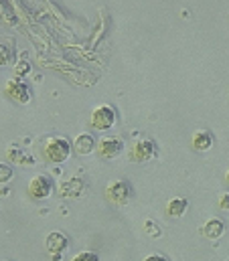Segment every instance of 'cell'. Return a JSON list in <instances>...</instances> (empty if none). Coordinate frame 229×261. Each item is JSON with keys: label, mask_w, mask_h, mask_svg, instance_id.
Segmentation results:
<instances>
[{"label": "cell", "mask_w": 229, "mask_h": 261, "mask_svg": "<svg viewBox=\"0 0 229 261\" xmlns=\"http://www.w3.org/2000/svg\"><path fill=\"white\" fill-rule=\"evenodd\" d=\"M91 128L100 132H106L110 128H114L116 124V110L112 106L104 103V106H98L94 112H91Z\"/></svg>", "instance_id": "cell-2"}, {"label": "cell", "mask_w": 229, "mask_h": 261, "mask_svg": "<svg viewBox=\"0 0 229 261\" xmlns=\"http://www.w3.org/2000/svg\"><path fill=\"white\" fill-rule=\"evenodd\" d=\"M14 71H16V75H27V73L31 71V65H29V61H22V59H20V61L16 63V69H14Z\"/></svg>", "instance_id": "cell-19"}, {"label": "cell", "mask_w": 229, "mask_h": 261, "mask_svg": "<svg viewBox=\"0 0 229 261\" xmlns=\"http://www.w3.org/2000/svg\"><path fill=\"white\" fill-rule=\"evenodd\" d=\"M156 156V144L152 140H140L130 150V160L136 164H146Z\"/></svg>", "instance_id": "cell-4"}, {"label": "cell", "mask_w": 229, "mask_h": 261, "mask_svg": "<svg viewBox=\"0 0 229 261\" xmlns=\"http://www.w3.org/2000/svg\"><path fill=\"white\" fill-rule=\"evenodd\" d=\"M0 16H2V0H0Z\"/></svg>", "instance_id": "cell-22"}, {"label": "cell", "mask_w": 229, "mask_h": 261, "mask_svg": "<svg viewBox=\"0 0 229 261\" xmlns=\"http://www.w3.org/2000/svg\"><path fill=\"white\" fill-rule=\"evenodd\" d=\"M51 193H53V182H51L49 176H45V174H39V176H35V178L29 182V195L33 196V198H37V200L49 198Z\"/></svg>", "instance_id": "cell-7"}, {"label": "cell", "mask_w": 229, "mask_h": 261, "mask_svg": "<svg viewBox=\"0 0 229 261\" xmlns=\"http://www.w3.org/2000/svg\"><path fill=\"white\" fill-rule=\"evenodd\" d=\"M144 261H169L167 257H163V255H148V257H144Z\"/></svg>", "instance_id": "cell-21"}, {"label": "cell", "mask_w": 229, "mask_h": 261, "mask_svg": "<svg viewBox=\"0 0 229 261\" xmlns=\"http://www.w3.org/2000/svg\"><path fill=\"white\" fill-rule=\"evenodd\" d=\"M6 158H8V164H33V158L25 150H18V148H10Z\"/></svg>", "instance_id": "cell-14"}, {"label": "cell", "mask_w": 229, "mask_h": 261, "mask_svg": "<svg viewBox=\"0 0 229 261\" xmlns=\"http://www.w3.org/2000/svg\"><path fill=\"white\" fill-rule=\"evenodd\" d=\"M96 148H98V144H96V140H94L91 134H79V136L73 140V150H75L79 156H87V154H91Z\"/></svg>", "instance_id": "cell-9"}, {"label": "cell", "mask_w": 229, "mask_h": 261, "mask_svg": "<svg viewBox=\"0 0 229 261\" xmlns=\"http://www.w3.org/2000/svg\"><path fill=\"white\" fill-rule=\"evenodd\" d=\"M144 229H146V235H150V237H161V229H158V225L154 223V221H146L144 223Z\"/></svg>", "instance_id": "cell-17"}, {"label": "cell", "mask_w": 229, "mask_h": 261, "mask_svg": "<svg viewBox=\"0 0 229 261\" xmlns=\"http://www.w3.org/2000/svg\"><path fill=\"white\" fill-rule=\"evenodd\" d=\"M12 61V51L6 43H0V67H6Z\"/></svg>", "instance_id": "cell-15"}, {"label": "cell", "mask_w": 229, "mask_h": 261, "mask_svg": "<svg viewBox=\"0 0 229 261\" xmlns=\"http://www.w3.org/2000/svg\"><path fill=\"white\" fill-rule=\"evenodd\" d=\"M10 178H12V166L6 162H0V185L8 182Z\"/></svg>", "instance_id": "cell-16"}, {"label": "cell", "mask_w": 229, "mask_h": 261, "mask_svg": "<svg viewBox=\"0 0 229 261\" xmlns=\"http://www.w3.org/2000/svg\"><path fill=\"white\" fill-rule=\"evenodd\" d=\"M71 261H100V257L94 251H79Z\"/></svg>", "instance_id": "cell-18"}, {"label": "cell", "mask_w": 229, "mask_h": 261, "mask_svg": "<svg viewBox=\"0 0 229 261\" xmlns=\"http://www.w3.org/2000/svg\"><path fill=\"white\" fill-rule=\"evenodd\" d=\"M106 196L110 202H114L118 206H124L130 202V196H132V191H130V185L126 180H114L106 187Z\"/></svg>", "instance_id": "cell-5"}, {"label": "cell", "mask_w": 229, "mask_h": 261, "mask_svg": "<svg viewBox=\"0 0 229 261\" xmlns=\"http://www.w3.org/2000/svg\"><path fill=\"white\" fill-rule=\"evenodd\" d=\"M45 245H47V251L53 257H59L67 249V237L63 233H59V231H53V233L47 235V243Z\"/></svg>", "instance_id": "cell-8"}, {"label": "cell", "mask_w": 229, "mask_h": 261, "mask_svg": "<svg viewBox=\"0 0 229 261\" xmlns=\"http://www.w3.org/2000/svg\"><path fill=\"white\" fill-rule=\"evenodd\" d=\"M98 154L100 158L104 160H114L118 158L122 152H124V140L118 138V136H104L100 142H98Z\"/></svg>", "instance_id": "cell-3"}, {"label": "cell", "mask_w": 229, "mask_h": 261, "mask_svg": "<svg viewBox=\"0 0 229 261\" xmlns=\"http://www.w3.org/2000/svg\"><path fill=\"white\" fill-rule=\"evenodd\" d=\"M219 208H223V211H229V193L219 198Z\"/></svg>", "instance_id": "cell-20"}, {"label": "cell", "mask_w": 229, "mask_h": 261, "mask_svg": "<svg viewBox=\"0 0 229 261\" xmlns=\"http://www.w3.org/2000/svg\"><path fill=\"white\" fill-rule=\"evenodd\" d=\"M4 93L8 95V99H12L14 103H20V106H27V103L31 101V91H29V87H27L22 81H18V79H10V81L6 83Z\"/></svg>", "instance_id": "cell-6"}, {"label": "cell", "mask_w": 229, "mask_h": 261, "mask_svg": "<svg viewBox=\"0 0 229 261\" xmlns=\"http://www.w3.org/2000/svg\"><path fill=\"white\" fill-rule=\"evenodd\" d=\"M83 193V182L79 178H71L61 185V195L63 196H79Z\"/></svg>", "instance_id": "cell-13"}, {"label": "cell", "mask_w": 229, "mask_h": 261, "mask_svg": "<svg viewBox=\"0 0 229 261\" xmlns=\"http://www.w3.org/2000/svg\"><path fill=\"white\" fill-rule=\"evenodd\" d=\"M223 233H225V223H223L221 219H209V221L203 225V235H205L207 239H211V241L221 239Z\"/></svg>", "instance_id": "cell-10"}, {"label": "cell", "mask_w": 229, "mask_h": 261, "mask_svg": "<svg viewBox=\"0 0 229 261\" xmlns=\"http://www.w3.org/2000/svg\"><path fill=\"white\" fill-rule=\"evenodd\" d=\"M45 158L53 164H61L65 162L69 156H71V142L63 136H51L47 142H45Z\"/></svg>", "instance_id": "cell-1"}, {"label": "cell", "mask_w": 229, "mask_h": 261, "mask_svg": "<svg viewBox=\"0 0 229 261\" xmlns=\"http://www.w3.org/2000/svg\"><path fill=\"white\" fill-rule=\"evenodd\" d=\"M225 180L229 182V170H227V174H225Z\"/></svg>", "instance_id": "cell-23"}, {"label": "cell", "mask_w": 229, "mask_h": 261, "mask_svg": "<svg viewBox=\"0 0 229 261\" xmlns=\"http://www.w3.org/2000/svg\"><path fill=\"white\" fill-rule=\"evenodd\" d=\"M187 206H189L187 198H182V196H174V198H171V200L167 202V215L172 217V219H178V217L185 215Z\"/></svg>", "instance_id": "cell-12"}, {"label": "cell", "mask_w": 229, "mask_h": 261, "mask_svg": "<svg viewBox=\"0 0 229 261\" xmlns=\"http://www.w3.org/2000/svg\"><path fill=\"white\" fill-rule=\"evenodd\" d=\"M213 146V136L207 130H199L193 134V148L197 152H207Z\"/></svg>", "instance_id": "cell-11"}]
</instances>
